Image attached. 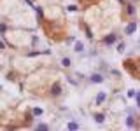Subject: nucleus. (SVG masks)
<instances>
[{"label":"nucleus","mask_w":140,"mask_h":131,"mask_svg":"<svg viewBox=\"0 0 140 131\" xmlns=\"http://www.w3.org/2000/svg\"><path fill=\"white\" fill-rule=\"evenodd\" d=\"M123 65H124V68H126L131 75H135V77H137V75L140 74V63H138L137 60H126Z\"/></svg>","instance_id":"nucleus-1"},{"label":"nucleus","mask_w":140,"mask_h":131,"mask_svg":"<svg viewBox=\"0 0 140 131\" xmlns=\"http://www.w3.org/2000/svg\"><path fill=\"white\" fill-rule=\"evenodd\" d=\"M116 40H117V37H116V35H114V33H112V35H109V37H107V39H105V40H103V42H105V44H107V46H110V44H114V42H116Z\"/></svg>","instance_id":"nucleus-2"},{"label":"nucleus","mask_w":140,"mask_h":131,"mask_svg":"<svg viewBox=\"0 0 140 131\" xmlns=\"http://www.w3.org/2000/svg\"><path fill=\"white\" fill-rule=\"evenodd\" d=\"M51 91H53V94H54V96H58V94H61V86H60V84H54Z\"/></svg>","instance_id":"nucleus-3"},{"label":"nucleus","mask_w":140,"mask_h":131,"mask_svg":"<svg viewBox=\"0 0 140 131\" xmlns=\"http://www.w3.org/2000/svg\"><path fill=\"white\" fill-rule=\"evenodd\" d=\"M135 30H137V23H130V25L126 26V33H128V35H130V33H133Z\"/></svg>","instance_id":"nucleus-4"},{"label":"nucleus","mask_w":140,"mask_h":131,"mask_svg":"<svg viewBox=\"0 0 140 131\" xmlns=\"http://www.w3.org/2000/svg\"><path fill=\"white\" fill-rule=\"evenodd\" d=\"M95 121H96L98 124H102V122L105 121V115H103V114H96V115H95Z\"/></svg>","instance_id":"nucleus-5"},{"label":"nucleus","mask_w":140,"mask_h":131,"mask_svg":"<svg viewBox=\"0 0 140 131\" xmlns=\"http://www.w3.org/2000/svg\"><path fill=\"white\" fill-rule=\"evenodd\" d=\"M105 98H107V94H105V93H100L98 96H96V103H103Z\"/></svg>","instance_id":"nucleus-6"},{"label":"nucleus","mask_w":140,"mask_h":131,"mask_svg":"<svg viewBox=\"0 0 140 131\" xmlns=\"http://www.w3.org/2000/svg\"><path fill=\"white\" fill-rule=\"evenodd\" d=\"M91 81L93 82H102V81H103V77H102L100 74H95V75H91Z\"/></svg>","instance_id":"nucleus-7"},{"label":"nucleus","mask_w":140,"mask_h":131,"mask_svg":"<svg viewBox=\"0 0 140 131\" xmlns=\"http://www.w3.org/2000/svg\"><path fill=\"white\" fill-rule=\"evenodd\" d=\"M75 51H77V53H82V51H84L82 42H75Z\"/></svg>","instance_id":"nucleus-8"},{"label":"nucleus","mask_w":140,"mask_h":131,"mask_svg":"<svg viewBox=\"0 0 140 131\" xmlns=\"http://www.w3.org/2000/svg\"><path fill=\"white\" fill-rule=\"evenodd\" d=\"M126 124H128L130 128H133V126H135V119H133V117H131V115H130V117L126 119Z\"/></svg>","instance_id":"nucleus-9"},{"label":"nucleus","mask_w":140,"mask_h":131,"mask_svg":"<svg viewBox=\"0 0 140 131\" xmlns=\"http://www.w3.org/2000/svg\"><path fill=\"white\" fill-rule=\"evenodd\" d=\"M61 65H63V67H70L72 61L68 60V58H63V60H61Z\"/></svg>","instance_id":"nucleus-10"},{"label":"nucleus","mask_w":140,"mask_h":131,"mask_svg":"<svg viewBox=\"0 0 140 131\" xmlns=\"http://www.w3.org/2000/svg\"><path fill=\"white\" fill-rule=\"evenodd\" d=\"M126 9H128V14H130V16H133V14H135V7H133V5H128Z\"/></svg>","instance_id":"nucleus-11"},{"label":"nucleus","mask_w":140,"mask_h":131,"mask_svg":"<svg viewBox=\"0 0 140 131\" xmlns=\"http://www.w3.org/2000/svg\"><path fill=\"white\" fill-rule=\"evenodd\" d=\"M77 128H79L77 122H68V129H77Z\"/></svg>","instance_id":"nucleus-12"},{"label":"nucleus","mask_w":140,"mask_h":131,"mask_svg":"<svg viewBox=\"0 0 140 131\" xmlns=\"http://www.w3.org/2000/svg\"><path fill=\"white\" fill-rule=\"evenodd\" d=\"M42 114V108H33V115H40Z\"/></svg>","instance_id":"nucleus-13"},{"label":"nucleus","mask_w":140,"mask_h":131,"mask_svg":"<svg viewBox=\"0 0 140 131\" xmlns=\"http://www.w3.org/2000/svg\"><path fill=\"white\" fill-rule=\"evenodd\" d=\"M86 35H88V39H93V33H91L89 28H86Z\"/></svg>","instance_id":"nucleus-14"},{"label":"nucleus","mask_w":140,"mask_h":131,"mask_svg":"<svg viewBox=\"0 0 140 131\" xmlns=\"http://www.w3.org/2000/svg\"><path fill=\"white\" fill-rule=\"evenodd\" d=\"M117 51H119V53H123V51H124V44H119V46H117Z\"/></svg>","instance_id":"nucleus-15"},{"label":"nucleus","mask_w":140,"mask_h":131,"mask_svg":"<svg viewBox=\"0 0 140 131\" xmlns=\"http://www.w3.org/2000/svg\"><path fill=\"white\" fill-rule=\"evenodd\" d=\"M135 94H137V93H135L133 89H130V91H128V96H130V98H131V96H135Z\"/></svg>","instance_id":"nucleus-16"},{"label":"nucleus","mask_w":140,"mask_h":131,"mask_svg":"<svg viewBox=\"0 0 140 131\" xmlns=\"http://www.w3.org/2000/svg\"><path fill=\"white\" fill-rule=\"evenodd\" d=\"M137 103H138V107H140V94H137Z\"/></svg>","instance_id":"nucleus-17"},{"label":"nucleus","mask_w":140,"mask_h":131,"mask_svg":"<svg viewBox=\"0 0 140 131\" xmlns=\"http://www.w3.org/2000/svg\"><path fill=\"white\" fill-rule=\"evenodd\" d=\"M5 46H4V42H0V49H4Z\"/></svg>","instance_id":"nucleus-18"},{"label":"nucleus","mask_w":140,"mask_h":131,"mask_svg":"<svg viewBox=\"0 0 140 131\" xmlns=\"http://www.w3.org/2000/svg\"><path fill=\"white\" fill-rule=\"evenodd\" d=\"M82 2H84V0H82Z\"/></svg>","instance_id":"nucleus-19"}]
</instances>
